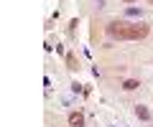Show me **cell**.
Masks as SVG:
<instances>
[{"mask_svg":"<svg viewBox=\"0 0 153 127\" xmlns=\"http://www.w3.org/2000/svg\"><path fill=\"white\" fill-rule=\"evenodd\" d=\"M107 36L110 38H117V41H123V38H128V23H107Z\"/></svg>","mask_w":153,"mask_h":127,"instance_id":"6da1fadb","label":"cell"},{"mask_svg":"<svg viewBox=\"0 0 153 127\" xmlns=\"http://www.w3.org/2000/svg\"><path fill=\"white\" fill-rule=\"evenodd\" d=\"M146 36H148L146 23H133V26H128V41H138V38H146Z\"/></svg>","mask_w":153,"mask_h":127,"instance_id":"7a4b0ae2","label":"cell"},{"mask_svg":"<svg viewBox=\"0 0 153 127\" xmlns=\"http://www.w3.org/2000/svg\"><path fill=\"white\" fill-rule=\"evenodd\" d=\"M69 125L71 127H84V115L82 112H71L69 115Z\"/></svg>","mask_w":153,"mask_h":127,"instance_id":"3957f363","label":"cell"},{"mask_svg":"<svg viewBox=\"0 0 153 127\" xmlns=\"http://www.w3.org/2000/svg\"><path fill=\"white\" fill-rule=\"evenodd\" d=\"M66 69H71V71L79 69V66H76V56L74 54H66Z\"/></svg>","mask_w":153,"mask_h":127,"instance_id":"277c9868","label":"cell"},{"mask_svg":"<svg viewBox=\"0 0 153 127\" xmlns=\"http://www.w3.org/2000/svg\"><path fill=\"white\" fill-rule=\"evenodd\" d=\"M135 115L140 117V120H151V112H148L143 104H138V107H135Z\"/></svg>","mask_w":153,"mask_h":127,"instance_id":"5b68a950","label":"cell"},{"mask_svg":"<svg viewBox=\"0 0 153 127\" xmlns=\"http://www.w3.org/2000/svg\"><path fill=\"white\" fill-rule=\"evenodd\" d=\"M123 89L125 92H133V89H138V81L135 79H128V81H123Z\"/></svg>","mask_w":153,"mask_h":127,"instance_id":"8992f818","label":"cell"},{"mask_svg":"<svg viewBox=\"0 0 153 127\" xmlns=\"http://www.w3.org/2000/svg\"><path fill=\"white\" fill-rule=\"evenodd\" d=\"M125 3H135V0H125Z\"/></svg>","mask_w":153,"mask_h":127,"instance_id":"52a82bcc","label":"cell"},{"mask_svg":"<svg viewBox=\"0 0 153 127\" xmlns=\"http://www.w3.org/2000/svg\"><path fill=\"white\" fill-rule=\"evenodd\" d=\"M148 3H151V5H153V0H148Z\"/></svg>","mask_w":153,"mask_h":127,"instance_id":"ba28073f","label":"cell"}]
</instances>
